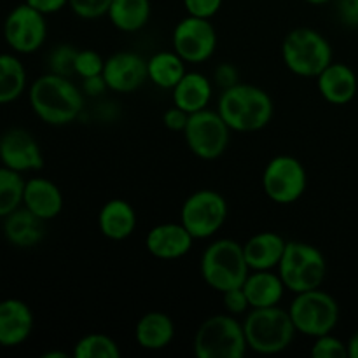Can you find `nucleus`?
I'll return each instance as SVG.
<instances>
[{"instance_id": "obj_6", "label": "nucleus", "mask_w": 358, "mask_h": 358, "mask_svg": "<svg viewBox=\"0 0 358 358\" xmlns=\"http://www.w3.org/2000/svg\"><path fill=\"white\" fill-rule=\"evenodd\" d=\"M192 350L198 358H243L248 352L243 322L229 313L212 315L196 331Z\"/></svg>"}, {"instance_id": "obj_38", "label": "nucleus", "mask_w": 358, "mask_h": 358, "mask_svg": "<svg viewBox=\"0 0 358 358\" xmlns=\"http://www.w3.org/2000/svg\"><path fill=\"white\" fill-rule=\"evenodd\" d=\"M336 14L343 27L358 28V0H336Z\"/></svg>"}, {"instance_id": "obj_35", "label": "nucleus", "mask_w": 358, "mask_h": 358, "mask_svg": "<svg viewBox=\"0 0 358 358\" xmlns=\"http://www.w3.org/2000/svg\"><path fill=\"white\" fill-rule=\"evenodd\" d=\"M222 301L224 308H226V313L234 315V317L247 315L248 310H250V303H248L243 287H238V289H231L222 292Z\"/></svg>"}, {"instance_id": "obj_24", "label": "nucleus", "mask_w": 358, "mask_h": 358, "mask_svg": "<svg viewBox=\"0 0 358 358\" xmlns=\"http://www.w3.org/2000/svg\"><path fill=\"white\" fill-rule=\"evenodd\" d=\"M213 84L205 73L185 72L180 83L171 90V101L175 107L182 108L187 114L205 110L212 100Z\"/></svg>"}, {"instance_id": "obj_16", "label": "nucleus", "mask_w": 358, "mask_h": 358, "mask_svg": "<svg viewBox=\"0 0 358 358\" xmlns=\"http://www.w3.org/2000/svg\"><path fill=\"white\" fill-rule=\"evenodd\" d=\"M194 238L182 222L157 224L147 233L145 248L159 261H177L191 252Z\"/></svg>"}, {"instance_id": "obj_20", "label": "nucleus", "mask_w": 358, "mask_h": 358, "mask_svg": "<svg viewBox=\"0 0 358 358\" xmlns=\"http://www.w3.org/2000/svg\"><path fill=\"white\" fill-rule=\"evenodd\" d=\"M287 240L273 231L254 234L243 243V254L250 271L276 269L285 252Z\"/></svg>"}, {"instance_id": "obj_34", "label": "nucleus", "mask_w": 358, "mask_h": 358, "mask_svg": "<svg viewBox=\"0 0 358 358\" xmlns=\"http://www.w3.org/2000/svg\"><path fill=\"white\" fill-rule=\"evenodd\" d=\"M112 0H69V7L80 20H98L107 16Z\"/></svg>"}, {"instance_id": "obj_26", "label": "nucleus", "mask_w": 358, "mask_h": 358, "mask_svg": "<svg viewBox=\"0 0 358 358\" xmlns=\"http://www.w3.org/2000/svg\"><path fill=\"white\" fill-rule=\"evenodd\" d=\"M150 14H152L150 0H112L107 16L119 31L135 34L145 28Z\"/></svg>"}, {"instance_id": "obj_7", "label": "nucleus", "mask_w": 358, "mask_h": 358, "mask_svg": "<svg viewBox=\"0 0 358 358\" xmlns=\"http://www.w3.org/2000/svg\"><path fill=\"white\" fill-rule=\"evenodd\" d=\"M285 289L292 294L320 289L327 276V261L317 247L304 241H287L285 252L276 268Z\"/></svg>"}, {"instance_id": "obj_42", "label": "nucleus", "mask_w": 358, "mask_h": 358, "mask_svg": "<svg viewBox=\"0 0 358 358\" xmlns=\"http://www.w3.org/2000/svg\"><path fill=\"white\" fill-rule=\"evenodd\" d=\"M348 345V358H358V331L350 338Z\"/></svg>"}, {"instance_id": "obj_25", "label": "nucleus", "mask_w": 358, "mask_h": 358, "mask_svg": "<svg viewBox=\"0 0 358 358\" xmlns=\"http://www.w3.org/2000/svg\"><path fill=\"white\" fill-rule=\"evenodd\" d=\"M247 299L252 308H269L278 306L285 294V283L282 276L275 269L264 271H250L243 285Z\"/></svg>"}, {"instance_id": "obj_8", "label": "nucleus", "mask_w": 358, "mask_h": 358, "mask_svg": "<svg viewBox=\"0 0 358 358\" xmlns=\"http://www.w3.org/2000/svg\"><path fill=\"white\" fill-rule=\"evenodd\" d=\"M290 318L297 334L308 338L331 334L339 322V304L334 297L322 289L296 294L289 306Z\"/></svg>"}, {"instance_id": "obj_43", "label": "nucleus", "mask_w": 358, "mask_h": 358, "mask_svg": "<svg viewBox=\"0 0 358 358\" xmlns=\"http://www.w3.org/2000/svg\"><path fill=\"white\" fill-rule=\"evenodd\" d=\"M44 358H66V353H59V352H49V353H45Z\"/></svg>"}, {"instance_id": "obj_9", "label": "nucleus", "mask_w": 358, "mask_h": 358, "mask_svg": "<svg viewBox=\"0 0 358 358\" xmlns=\"http://www.w3.org/2000/svg\"><path fill=\"white\" fill-rule=\"evenodd\" d=\"M227 213V201L219 191L199 189L182 205L180 222L194 240H208L222 229Z\"/></svg>"}, {"instance_id": "obj_28", "label": "nucleus", "mask_w": 358, "mask_h": 358, "mask_svg": "<svg viewBox=\"0 0 358 358\" xmlns=\"http://www.w3.org/2000/svg\"><path fill=\"white\" fill-rule=\"evenodd\" d=\"M27 90V70L21 59L10 52L0 55V105L16 101Z\"/></svg>"}, {"instance_id": "obj_37", "label": "nucleus", "mask_w": 358, "mask_h": 358, "mask_svg": "<svg viewBox=\"0 0 358 358\" xmlns=\"http://www.w3.org/2000/svg\"><path fill=\"white\" fill-rule=\"evenodd\" d=\"M213 83L219 86L220 90H229V87L236 86L240 83V70L233 65V63H220L215 70H213Z\"/></svg>"}, {"instance_id": "obj_39", "label": "nucleus", "mask_w": 358, "mask_h": 358, "mask_svg": "<svg viewBox=\"0 0 358 358\" xmlns=\"http://www.w3.org/2000/svg\"><path fill=\"white\" fill-rule=\"evenodd\" d=\"M189 115L191 114H187V112L182 110V108L171 105V107L163 114L164 128L175 133H184L185 126H187V121H189Z\"/></svg>"}, {"instance_id": "obj_10", "label": "nucleus", "mask_w": 358, "mask_h": 358, "mask_svg": "<svg viewBox=\"0 0 358 358\" xmlns=\"http://www.w3.org/2000/svg\"><path fill=\"white\" fill-rule=\"evenodd\" d=\"M231 131L222 115L217 110L194 112L189 115L187 126L184 129V138L187 149L196 157L205 161H213L222 156L231 142Z\"/></svg>"}, {"instance_id": "obj_1", "label": "nucleus", "mask_w": 358, "mask_h": 358, "mask_svg": "<svg viewBox=\"0 0 358 358\" xmlns=\"http://www.w3.org/2000/svg\"><path fill=\"white\" fill-rule=\"evenodd\" d=\"M28 101L34 114L49 126H66L76 121L84 108V93L70 77L44 73L31 83Z\"/></svg>"}, {"instance_id": "obj_15", "label": "nucleus", "mask_w": 358, "mask_h": 358, "mask_svg": "<svg viewBox=\"0 0 358 358\" xmlns=\"http://www.w3.org/2000/svg\"><path fill=\"white\" fill-rule=\"evenodd\" d=\"M103 79L114 93H135L149 80L147 59L133 51L114 52L105 59Z\"/></svg>"}, {"instance_id": "obj_22", "label": "nucleus", "mask_w": 358, "mask_h": 358, "mask_svg": "<svg viewBox=\"0 0 358 358\" xmlns=\"http://www.w3.org/2000/svg\"><path fill=\"white\" fill-rule=\"evenodd\" d=\"M136 212L126 199H108L98 212V229L107 240H128L136 229Z\"/></svg>"}, {"instance_id": "obj_11", "label": "nucleus", "mask_w": 358, "mask_h": 358, "mask_svg": "<svg viewBox=\"0 0 358 358\" xmlns=\"http://www.w3.org/2000/svg\"><path fill=\"white\" fill-rule=\"evenodd\" d=\"M308 187V173L304 164L289 154L275 156L262 171L264 194L278 205H292L299 201Z\"/></svg>"}, {"instance_id": "obj_17", "label": "nucleus", "mask_w": 358, "mask_h": 358, "mask_svg": "<svg viewBox=\"0 0 358 358\" xmlns=\"http://www.w3.org/2000/svg\"><path fill=\"white\" fill-rule=\"evenodd\" d=\"M34 331V313L21 299L0 301V346L14 348L30 338Z\"/></svg>"}, {"instance_id": "obj_33", "label": "nucleus", "mask_w": 358, "mask_h": 358, "mask_svg": "<svg viewBox=\"0 0 358 358\" xmlns=\"http://www.w3.org/2000/svg\"><path fill=\"white\" fill-rule=\"evenodd\" d=\"M103 66L105 59L101 58L100 52H96L94 49H79V51H77L76 76H79L80 79L101 76V73H103Z\"/></svg>"}, {"instance_id": "obj_4", "label": "nucleus", "mask_w": 358, "mask_h": 358, "mask_svg": "<svg viewBox=\"0 0 358 358\" xmlns=\"http://www.w3.org/2000/svg\"><path fill=\"white\" fill-rule=\"evenodd\" d=\"M250 268L243 254V245L231 238H220L205 248L199 261L203 282L215 292L238 289L245 283Z\"/></svg>"}, {"instance_id": "obj_36", "label": "nucleus", "mask_w": 358, "mask_h": 358, "mask_svg": "<svg viewBox=\"0 0 358 358\" xmlns=\"http://www.w3.org/2000/svg\"><path fill=\"white\" fill-rule=\"evenodd\" d=\"M182 2H184V7L189 16L212 20L222 9L224 0H182Z\"/></svg>"}, {"instance_id": "obj_2", "label": "nucleus", "mask_w": 358, "mask_h": 358, "mask_svg": "<svg viewBox=\"0 0 358 358\" xmlns=\"http://www.w3.org/2000/svg\"><path fill=\"white\" fill-rule=\"evenodd\" d=\"M217 112L233 131L255 133L271 122L275 103L262 87L238 83L236 86L220 93Z\"/></svg>"}, {"instance_id": "obj_14", "label": "nucleus", "mask_w": 358, "mask_h": 358, "mask_svg": "<svg viewBox=\"0 0 358 358\" xmlns=\"http://www.w3.org/2000/svg\"><path fill=\"white\" fill-rule=\"evenodd\" d=\"M0 163L21 175L31 173L44 168V154L28 129L9 128L0 135Z\"/></svg>"}, {"instance_id": "obj_41", "label": "nucleus", "mask_w": 358, "mask_h": 358, "mask_svg": "<svg viewBox=\"0 0 358 358\" xmlns=\"http://www.w3.org/2000/svg\"><path fill=\"white\" fill-rule=\"evenodd\" d=\"M83 93L84 96H100V94H103L105 91L108 90L107 83H105L103 79V73L101 76H93V77H86V79H83Z\"/></svg>"}, {"instance_id": "obj_18", "label": "nucleus", "mask_w": 358, "mask_h": 358, "mask_svg": "<svg viewBox=\"0 0 358 358\" xmlns=\"http://www.w3.org/2000/svg\"><path fill=\"white\" fill-rule=\"evenodd\" d=\"M317 86L322 98L331 105H346L357 96L358 79L352 66L346 63L332 62L320 76Z\"/></svg>"}, {"instance_id": "obj_21", "label": "nucleus", "mask_w": 358, "mask_h": 358, "mask_svg": "<svg viewBox=\"0 0 358 358\" xmlns=\"http://www.w3.org/2000/svg\"><path fill=\"white\" fill-rule=\"evenodd\" d=\"M2 231L6 240L16 248H34L44 240L45 220L38 219L35 213L23 205L3 217Z\"/></svg>"}, {"instance_id": "obj_32", "label": "nucleus", "mask_w": 358, "mask_h": 358, "mask_svg": "<svg viewBox=\"0 0 358 358\" xmlns=\"http://www.w3.org/2000/svg\"><path fill=\"white\" fill-rule=\"evenodd\" d=\"M313 358H348V345L334 334H324L315 338L311 345Z\"/></svg>"}, {"instance_id": "obj_3", "label": "nucleus", "mask_w": 358, "mask_h": 358, "mask_svg": "<svg viewBox=\"0 0 358 358\" xmlns=\"http://www.w3.org/2000/svg\"><path fill=\"white\" fill-rule=\"evenodd\" d=\"M248 350L259 355H278L296 339V325L289 310L278 306L252 308L243 320Z\"/></svg>"}, {"instance_id": "obj_13", "label": "nucleus", "mask_w": 358, "mask_h": 358, "mask_svg": "<svg viewBox=\"0 0 358 358\" xmlns=\"http://www.w3.org/2000/svg\"><path fill=\"white\" fill-rule=\"evenodd\" d=\"M48 37L45 16L27 2L20 3L7 14L3 21L6 44L16 55H31L44 45Z\"/></svg>"}, {"instance_id": "obj_23", "label": "nucleus", "mask_w": 358, "mask_h": 358, "mask_svg": "<svg viewBox=\"0 0 358 358\" xmlns=\"http://www.w3.org/2000/svg\"><path fill=\"white\" fill-rule=\"evenodd\" d=\"M175 338V324L164 311H149L136 322L135 341L147 352H161L168 348Z\"/></svg>"}, {"instance_id": "obj_30", "label": "nucleus", "mask_w": 358, "mask_h": 358, "mask_svg": "<svg viewBox=\"0 0 358 358\" xmlns=\"http://www.w3.org/2000/svg\"><path fill=\"white\" fill-rule=\"evenodd\" d=\"M73 358H119V345L107 334H86L73 345Z\"/></svg>"}, {"instance_id": "obj_12", "label": "nucleus", "mask_w": 358, "mask_h": 358, "mask_svg": "<svg viewBox=\"0 0 358 358\" xmlns=\"http://www.w3.org/2000/svg\"><path fill=\"white\" fill-rule=\"evenodd\" d=\"M171 48L185 63L199 65L208 62L217 49L215 27L210 20L187 14L173 28Z\"/></svg>"}, {"instance_id": "obj_40", "label": "nucleus", "mask_w": 358, "mask_h": 358, "mask_svg": "<svg viewBox=\"0 0 358 358\" xmlns=\"http://www.w3.org/2000/svg\"><path fill=\"white\" fill-rule=\"evenodd\" d=\"M24 2L34 7L35 10L44 14V16L59 13V10L69 6V0H24Z\"/></svg>"}, {"instance_id": "obj_29", "label": "nucleus", "mask_w": 358, "mask_h": 358, "mask_svg": "<svg viewBox=\"0 0 358 358\" xmlns=\"http://www.w3.org/2000/svg\"><path fill=\"white\" fill-rule=\"evenodd\" d=\"M27 178L17 171L0 166V219L23 205V191Z\"/></svg>"}, {"instance_id": "obj_27", "label": "nucleus", "mask_w": 358, "mask_h": 358, "mask_svg": "<svg viewBox=\"0 0 358 358\" xmlns=\"http://www.w3.org/2000/svg\"><path fill=\"white\" fill-rule=\"evenodd\" d=\"M149 80H152L161 90H173L182 77L185 76V62L171 49L159 51L147 59Z\"/></svg>"}, {"instance_id": "obj_5", "label": "nucleus", "mask_w": 358, "mask_h": 358, "mask_svg": "<svg viewBox=\"0 0 358 358\" xmlns=\"http://www.w3.org/2000/svg\"><path fill=\"white\" fill-rule=\"evenodd\" d=\"M282 58L294 76L317 79L332 62V45L315 28L299 27L285 35L282 44Z\"/></svg>"}, {"instance_id": "obj_31", "label": "nucleus", "mask_w": 358, "mask_h": 358, "mask_svg": "<svg viewBox=\"0 0 358 358\" xmlns=\"http://www.w3.org/2000/svg\"><path fill=\"white\" fill-rule=\"evenodd\" d=\"M79 49L72 44H58L48 55V72L62 77L76 76V58Z\"/></svg>"}, {"instance_id": "obj_19", "label": "nucleus", "mask_w": 358, "mask_h": 358, "mask_svg": "<svg viewBox=\"0 0 358 358\" xmlns=\"http://www.w3.org/2000/svg\"><path fill=\"white\" fill-rule=\"evenodd\" d=\"M23 206L48 222L62 213L63 194L58 185L49 178L31 177L24 182Z\"/></svg>"}, {"instance_id": "obj_44", "label": "nucleus", "mask_w": 358, "mask_h": 358, "mask_svg": "<svg viewBox=\"0 0 358 358\" xmlns=\"http://www.w3.org/2000/svg\"><path fill=\"white\" fill-rule=\"evenodd\" d=\"M304 2L311 3V6H325V3L332 2V0H304Z\"/></svg>"}]
</instances>
